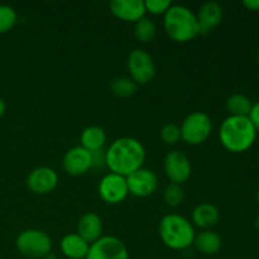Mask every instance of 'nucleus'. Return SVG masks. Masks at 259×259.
Listing matches in <instances>:
<instances>
[{"label":"nucleus","mask_w":259,"mask_h":259,"mask_svg":"<svg viewBox=\"0 0 259 259\" xmlns=\"http://www.w3.org/2000/svg\"><path fill=\"white\" fill-rule=\"evenodd\" d=\"M257 201H258V204H259V189H258V191H257Z\"/></svg>","instance_id":"obj_33"},{"label":"nucleus","mask_w":259,"mask_h":259,"mask_svg":"<svg viewBox=\"0 0 259 259\" xmlns=\"http://www.w3.org/2000/svg\"><path fill=\"white\" fill-rule=\"evenodd\" d=\"M158 233L163 244L174 250L187 249L194 244L196 235L194 225L179 214H168L162 218Z\"/></svg>","instance_id":"obj_4"},{"label":"nucleus","mask_w":259,"mask_h":259,"mask_svg":"<svg viewBox=\"0 0 259 259\" xmlns=\"http://www.w3.org/2000/svg\"><path fill=\"white\" fill-rule=\"evenodd\" d=\"M200 34H207L220 24L223 19V8L217 2H207L200 7L196 13Z\"/></svg>","instance_id":"obj_15"},{"label":"nucleus","mask_w":259,"mask_h":259,"mask_svg":"<svg viewBox=\"0 0 259 259\" xmlns=\"http://www.w3.org/2000/svg\"><path fill=\"white\" fill-rule=\"evenodd\" d=\"M109 9L115 18L131 23H137L147 13L143 0H113Z\"/></svg>","instance_id":"obj_14"},{"label":"nucleus","mask_w":259,"mask_h":259,"mask_svg":"<svg viewBox=\"0 0 259 259\" xmlns=\"http://www.w3.org/2000/svg\"><path fill=\"white\" fill-rule=\"evenodd\" d=\"M163 28L175 42L186 43L200 35L196 14L185 5H171L163 15Z\"/></svg>","instance_id":"obj_3"},{"label":"nucleus","mask_w":259,"mask_h":259,"mask_svg":"<svg viewBox=\"0 0 259 259\" xmlns=\"http://www.w3.org/2000/svg\"><path fill=\"white\" fill-rule=\"evenodd\" d=\"M159 136L161 139L166 144H176L177 142L181 141V131H180V126L176 125L174 123H167L162 126L161 132H159Z\"/></svg>","instance_id":"obj_26"},{"label":"nucleus","mask_w":259,"mask_h":259,"mask_svg":"<svg viewBox=\"0 0 259 259\" xmlns=\"http://www.w3.org/2000/svg\"><path fill=\"white\" fill-rule=\"evenodd\" d=\"M5 111H7V105H5V101L0 98V118L4 115Z\"/></svg>","instance_id":"obj_31"},{"label":"nucleus","mask_w":259,"mask_h":259,"mask_svg":"<svg viewBox=\"0 0 259 259\" xmlns=\"http://www.w3.org/2000/svg\"><path fill=\"white\" fill-rule=\"evenodd\" d=\"M105 158L109 171L128 177L143 167L146 161V149L138 139L121 137L111 142L105 151Z\"/></svg>","instance_id":"obj_1"},{"label":"nucleus","mask_w":259,"mask_h":259,"mask_svg":"<svg viewBox=\"0 0 259 259\" xmlns=\"http://www.w3.org/2000/svg\"><path fill=\"white\" fill-rule=\"evenodd\" d=\"M252 101L243 94H233L227 99V109L230 115L248 116L252 109Z\"/></svg>","instance_id":"obj_21"},{"label":"nucleus","mask_w":259,"mask_h":259,"mask_svg":"<svg viewBox=\"0 0 259 259\" xmlns=\"http://www.w3.org/2000/svg\"><path fill=\"white\" fill-rule=\"evenodd\" d=\"M254 228L259 232V214L255 217V219H254Z\"/></svg>","instance_id":"obj_32"},{"label":"nucleus","mask_w":259,"mask_h":259,"mask_svg":"<svg viewBox=\"0 0 259 259\" xmlns=\"http://www.w3.org/2000/svg\"><path fill=\"white\" fill-rule=\"evenodd\" d=\"M156 24L149 18L143 17L134 23V37L138 42L148 43L156 37Z\"/></svg>","instance_id":"obj_22"},{"label":"nucleus","mask_w":259,"mask_h":259,"mask_svg":"<svg viewBox=\"0 0 259 259\" xmlns=\"http://www.w3.org/2000/svg\"><path fill=\"white\" fill-rule=\"evenodd\" d=\"M126 179L129 194L136 197H148L156 192L158 187V179L152 169L142 168L137 169Z\"/></svg>","instance_id":"obj_11"},{"label":"nucleus","mask_w":259,"mask_h":259,"mask_svg":"<svg viewBox=\"0 0 259 259\" xmlns=\"http://www.w3.org/2000/svg\"><path fill=\"white\" fill-rule=\"evenodd\" d=\"M126 66H128L129 77L137 85H146L151 82L156 76V65L153 57L141 48H136L129 53Z\"/></svg>","instance_id":"obj_7"},{"label":"nucleus","mask_w":259,"mask_h":259,"mask_svg":"<svg viewBox=\"0 0 259 259\" xmlns=\"http://www.w3.org/2000/svg\"><path fill=\"white\" fill-rule=\"evenodd\" d=\"M181 139L190 146H199L204 143L212 132L211 118L204 111H194L182 121Z\"/></svg>","instance_id":"obj_6"},{"label":"nucleus","mask_w":259,"mask_h":259,"mask_svg":"<svg viewBox=\"0 0 259 259\" xmlns=\"http://www.w3.org/2000/svg\"><path fill=\"white\" fill-rule=\"evenodd\" d=\"M137 88H138V85L131 77H126V76L116 77L110 85L111 93L119 98H129V96L134 95Z\"/></svg>","instance_id":"obj_23"},{"label":"nucleus","mask_w":259,"mask_h":259,"mask_svg":"<svg viewBox=\"0 0 259 259\" xmlns=\"http://www.w3.org/2000/svg\"><path fill=\"white\" fill-rule=\"evenodd\" d=\"M242 4L249 12H259V0H244Z\"/></svg>","instance_id":"obj_30"},{"label":"nucleus","mask_w":259,"mask_h":259,"mask_svg":"<svg viewBox=\"0 0 259 259\" xmlns=\"http://www.w3.org/2000/svg\"><path fill=\"white\" fill-rule=\"evenodd\" d=\"M18 15L14 8L10 5L0 4V34L9 32L17 24Z\"/></svg>","instance_id":"obj_25"},{"label":"nucleus","mask_w":259,"mask_h":259,"mask_svg":"<svg viewBox=\"0 0 259 259\" xmlns=\"http://www.w3.org/2000/svg\"><path fill=\"white\" fill-rule=\"evenodd\" d=\"M220 211L214 204L201 202L192 210V223L201 230H209L219 223Z\"/></svg>","instance_id":"obj_17"},{"label":"nucleus","mask_w":259,"mask_h":259,"mask_svg":"<svg viewBox=\"0 0 259 259\" xmlns=\"http://www.w3.org/2000/svg\"><path fill=\"white\" fill-rule=\"evenodd\" d=\"M98 191L101 200L109 205L120 204L129 195L125 177L113 172H109L100 180Z\"/></svg>","instance_id":"obj_9"},{"label":"nucleus","mask_w":259,"mask_h":259,"mask_svg":"<svg viewBox=\"0 0 259 259\" xmlns=\"http://www.w3.org/2000/svg\"><path fill=\"white\" fill-rule=\"evenodd\" d=\"M76 233L91 244L103 237V220L95 212H86L78 220Z\"/></svg>","instance_id":"obj_16"},{"label":"nucleus","mask_w":259,"mask_h":259,"mask_svg":"<svg viewBox=\"0 0 259 259\" xmlns=\"http://www.w3.org/2000/svg\"><path fill=\"white\" fill-rule=\"evenodd\" d=\"M85 259H129V252L119 238L105 235L91 243Z\"/></svg>","instance_id":"obj_8"},{"label":"nucleus","mask_w":259,"mask_h":259,"mask_svg":"<svg viewBox=\"0 0 259 259\" xmlns=\"http://www.w3.org/2000/svg\"><path fill=\"white\" fill-rule=\"evenodd\" d=\"M248 118H249V120L252 121L253 126H254V129L258 133L259 132V101H257L255 104H253Z\"/></svg>","instance_id":"obj_29"},{"label":"nucleus","mask_w":259,"mask_h":259,"mask_svg":"<svg viewBox=\"0 0 259 259\" xmlns=\"http://www.w3.org/2000/svg\"><path fill=\"white\" fill-rule=\"evenodd\" d=\"M60 248L62 254L67 259H85L90 244L77 233H70L61 239Z\"/></svg>","instance_id":"obj_18"},{"label":"nucleus","mask_w":259,"mask_h":259,"mask_svg":"<svg viewBox=\"0 0 259 259\" xmlns=\"http://www.w3.org/2000/svg\"><path fill=\"white\" fill-rule=\"evenodd\" d=\"M58 185V175L51 167H37L27 177V186L33 194L46 195L52 192Z\"/></svg>","instance_id":"obj_12"},{"label":"nucleus","mask_w":259,"mask_h":259,"mask_svg":"<svg viewBox=\"0 0 259 259\" xmlns=\"http://www.w3.org/2000/svg\"><path fill=\"white\" fill-rule=\"evenodd\" d=\"M15 247L24 257L45 258L52 249V239L43 230L25 229L15 239Z\"/></svg>","instance_id":"obj_5"},{"label":"nucleus","mask_w":259,"mask_h":259,"mask_svg":"<svg viewBox=\"0 0 259 259\" xmlns=\"http://www.w3.org/2000/svg\"><path fill=\"white\" fill-rule=\"evenodd\" d=\"M81 147L89 152H95L104 149L106 143V133L101 126L90 125L86 126L80 136Z\"/></svg>","instance_id":"obj_20"},{"label":"nucleus","mask_w":259,"mask_h":259,"mask_svg":"<svg viewBox=\"0 0 259 259\" xmlns=\"http://www.w3.org/2000/svg\"><path fill=\"white\" fill-rule=\"evenodd\" d=\"M185 199V192L181 185L169 182L163 191V200L169 207H177L182 204Z\"/></svg>","instance_id":"obj_24"},{"label":"nucleus","mask_w":259,"mask_h":259,"mask_svg":"<svg viewBox=\"0 0 259 259\" xmlns=\"http://www.w3.org/2000/svg\"><path fill=\"white\" fill-rule=\"evenodd\" d=\"M258 61H259V56H258Z\"/></svg>","instance_id":"obj_34"},{"label":"nucleus","mask_w":259,"mask_h":259,"mask_svg":"<svg viewBox=\"0 0 259 259\" xmlns=\"http://www.w3.org/2000/svg\"><path fill=\"white\" fill-rule=\"evenodd\" d=\"M257 131L248 116L229 115L219 129L222 146L232 153H243L254 144Z\"/></svg>","instance_id":"obj_2"},{"label":"nucleus","mask_w":259,"mask_h":259,"mask_svg":"<svg viewBox=\"0 0 259 259\" xmlns=\"http://www.w3.org/2000/svg\"><path fill=\"white\" fill-rule=\"evenodd\" d=\"M194 245L200 253L205 255L217 254L222 249L223 240L218 233L214 230H201L199 234L195 235Z\"/></svg>","instance_id":"obj_19"},{"label":"nucleus","mask_w":259,"mask_h":259,"mask_svg":"<svg viewBox=\"0 0 259 259\" xmlns=\"http://www.w3.org/2000/svg\"><path fill=\"white\" fill-rule=\"evenodd\" d=\"M90 153H91V169H101L103 167H106L105 151H104V149L90 152Z\"/></svg>","instance_id":"obj_28"},{"label":"nucleus","mask_w":259,"mask_h":259,"mask_svg":"<svg viewBox=\"0 0 259 259\" xmlns=\"http://www.w3.org/2000/svg\"><path fill=\"white\" fill-rule=\"evenodd\" d=\"M164 172L171 184L182 185L191 177L192 167L189 157L179 149L168 152L163 161Z\"/></svg>","instance_id":"obj_10"},{"label":"nucleus","mask_w":259,"mask_h":259,"mask_svg":"<svg viewBox=\"0 0 259 259\" xmlns=\"http://www.w3.org/2000/svg\"><path fill=\"white\" fill-rule=\"evenodd\" d=\"M62 166L70 176H82L91 169V153L81 146L72 147L63 156Z\"/></svg>","instance_id":"obj_13"},{"label":"nucleus","mask_w":259,"mask_h":259,"mask_svg":"<svg viewBox=\"0 0 259 259\" xmlns=\"http://www.w3.org/2000/svg\"><path fill=\"white\" fill-rule=\"evenodd\" d=\"M171 5L172 3L169 0H146L144 2L146 12L153 15H164Z\"/></svg>","instance_id":"obj_27"}]
</instances>
